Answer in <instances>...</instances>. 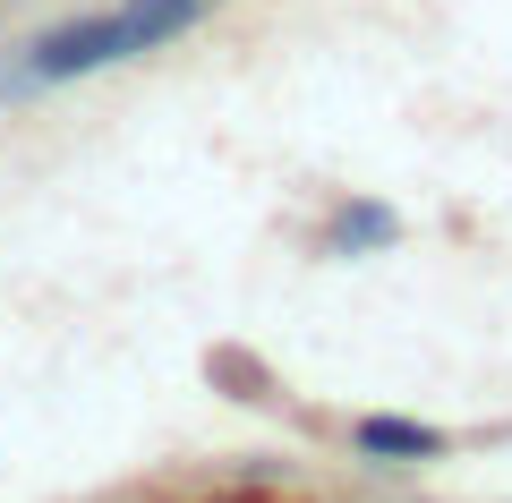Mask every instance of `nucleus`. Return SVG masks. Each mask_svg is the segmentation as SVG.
<instances>
[{
	"instance_id": "obj_3",
	"label": "nucleus",
	"mask_w": 512,
	"mask_h": 503,
	"mask_svg": "<svg viewBox=\"0 0 512 503\" xmlns=\"http://www.w3.org/2000/svg\"><path fill=\"white\" fill-rule=\"evenodd\" d=\"M393 231H402V222L384 214V205H342V214H333V248H342V256H359V248H393Z\"/></svg>"
},
{
	"instance_id": "obj_1",
	"label": "nucleus",
	"mask_w": 512,
	"mask_h": 503,
	"mask_svg": "<svg viewBox=\"0 0 512 503\" xmlns=\"http://www.w3.org/2000/svg\"><path fill=\"white\" fill-rule=\"evenodd\" d=\"M205 9H214V0H120L103 18H69V26H52V35L26 43L18 86H69V77H94V69H111V60L163 52V43L188 35Z\"/></svg>"
},
{
	"instance_id": "obj_2",
	"label": "nucleus",
	"mask_w": 512,
	"mask_h": 503,
	"mask_svg": "<svg viewBox=\"0 0 512 503\" xmlns=\"http://www.w3.org/2000/svg\"><path fill=\"white\" fill-rule=\"evenodd\" d=\"M359 452H384V461H427L444 452L436 427H410V418H359Z\"/></svg>"
}]
</instances>
